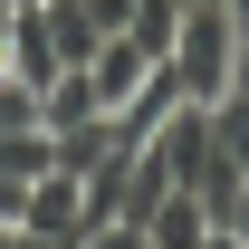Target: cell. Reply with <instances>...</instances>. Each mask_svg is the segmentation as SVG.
<instances>
[{"instance_id": "1", "label": "cell", "mask_w": 249, "mask_h": 249, "mask_svg": "<svg viewBox=\"0 0 249 249\" xmlns=\"http://www.w3.org/2000/svg\"><path fill=\"white\" fill-rule=\"evenodd\" d=\"M173 87L182 106H220L230 96V67H240V29H230V10L220 0H182V38H173Z\"/></svg>"}, {"instance_id": "2", "label": "cell", "mask_w": 249, "mask_h": 249, "mask_svg": "<svg viewBox=\"0 0 249 249\" xmlns=\"http://www.w3.org/2000/svg\"><path fill=\"white\" fill-rule=\"evenodd\" d=\"M87 77H96V106H106V115H115V106H134V87H144V77H154V58H144V48H134V38H106V48H96L87 58Z\"/></svg>"}, {"instance_id": "3", "label": "cell", "mask_w": 249, "mask_h": 249, "mask_svg": "<svg viewBox=\"0 0 249 249\" xmlns=\"http://www.w3.org/2000/svg\"><path fill=\"white\" fill-rule=\"evenodd\" d=\"M173 106H182V87H173V67H154V77L134 87V106H115V134L124 144H154L163 124H173Z\"/></svg>"}, {"instance_id": "4", "label": "cell", "mask_w": 249, "mask_h": 249, "mask_svg": "<svg viewBox=\"0 0 249 249\" xmlns=\"http://www.w3.org/2000/svg\"><path fill=\"white\" fill-rule=\"evenodd\" d=\"M38 19H48V48H58V67H87L96 48H106V29H96L87 0H38Z\"/></svg>"}, {"instance_id": "5", "label": "cell", "mask_w": 249, "mask_h": 249, "mask_svg": "<svg viewBox=\"0 0 249 249\" xmlns=\"http://www.w3.org/2000/svg\"><path fill=\"white\" fill-rule=\"evenodd\" d=\"M87 115H106V106H96V77H87V67H58V77L38 87V124L67 134V124H87Z\"/></svg>"}, {"instance_id": "6", "label": "cell", "mask_w": 249, "mask_h": 249, "mask_svg": "<svg viewBox=\"0 0 249 249\" xmlns=\"http://www.w3.org/2000/svg\"><path fill=\"white\" fill-rule=\"evenodd\" d=\"M211 230H220V220L201 211V192H182V182H173V201H163V211L144 220V240H154V249H201Z\"/></svg>"}, {"instance_id": "7", "label": "cell", "mask_w": 249, "mask_h": 249, "mask_svg": "<svg viewBox=\"0 0 249 249\" xmlns=\"http://www.w3.org/2000/svg\"><path fill=\"white\" fill-rule=\"evenodd\" d=\"M124 38L144 48V58H173V38H182V0H134V19H124Z\"/></svg>"}, {"instance_id": "8", "label": "cell", "mask_w": 249, "mask_h": 249, "mask_svg": "<svg viewBox=\"0 0 249 249\" xmlns=\"http://www.w3.org/2000/svg\"><path fill=\"white\" fill-rule=\"evenodd\" d=\"M211 144H220L230 173H249V96H220L211 106Z\"/></svg>"}, {"instance_id": "9", "label": "cell", "mask_w": 249, "mask_h": 249, "mask_svg": "<svg viewBox=\"0 0 249 249\" xmlns=\"http://www.w3.org/2000/svg\"><path fill=\"white\" fill-rule=\"evenodd\" d=\"M87 249H154V240H144L134 220H96V230H87Z\"/></svg>"}, {"instance_id": "10", "label": "cell", "mask_w": 249, "mask_h": 249, "mask_svg": "<svg viewBox=\"0 0 249 249\" xmlns=\"http://www.w3.org/2000/svg\"><path fill=\"white\" fill-rule=\"evenodd\" d=\"M87 10H96V29H106V38H115L124 19H134V0H87Z\"/></svg>"}, {"instance_id": "11", "label": "cell", "mask_w": 249, "mask_h": 249, "mask_svg": "<svg viewBox=\"0 0 249 249\" xmlns=\"http://www.w3.org/2000/svg\"><path fill=\"white\" fill-rule=\"evenodd\" d=\"M230 240H249V182H240V201H230V220H220Z\"/></svg>"}, {"instance_id": "12", "label": "cell", "mask_w": 249, "mask_h": 249, "mask_svg": "<svg viewBox=\"0 0 249 249\" xmlns=\"http://www.w3.org/2000/svg\"><path fill=\"white\" fill-rule=\"evenodd\" d=\"M230 96H249V38H240V67H230Z\"/></svg>"}, {"instance_id": "13", "label": "cell", "mask_w": 249, "mask_h": 249, "mask_svg": "<svg viewBox=\"0 0 249 249\" xmlns=\"http://www.w3.org/2000/svg\"><path fill=\"white\" fill-rule=\"evenodd\" d=\"M0 77H19V48H10V29H0Z\"/></svg>"}, {"instance_id": "14", "label": "cell", "mask_w": 249, "mask_h": 249, "mask_svg": "<svg viewBox=\"0 0 249 249\" xmlns=\"http://www.w3.org/2000/svg\"><path fill=\"white\" fill-rule=\"evenodd\" d=\"M220 10H230V29H240V38H249V0H220Z\"/></svg>"}, {"instance_id": "15", "label": "cell", "mask_w": 249, "mask_h": 249, "mask_svg": "<svg viewBox=\"0 0 249 249\" xmlns=\"http://www.w3.org/2000/svg\"><path fill=\"white\" fill-rule=\"evenodd\" d=\"M201 249H249V240H230V230H211V240H201Z\"/></svg>"}, {"instance_id": "16", "label": "cell", "mask_w": 249, "mask_h": 249, "mask_svg": "<svg viewBox=\"0 0 249 249\" xmlns=\"http://www.w3.org/2000/svg\"><path fill=\"white\" fill-rule=\"evenodd\" d=\"M10 19H19V0H0V29H10Z\"/></svg>"}, {"instance_id": "17", "label": "cell", "mask_w": 249, "mask_h": 249, "mask_svg": "<svg viewBox=\"0 0 249 249\" xmlns=\"http://www.w3.org/2000/svg\"><path fill=\"white\" fill-rule=\"evenodd\" d=\"M0 249H19V230H0Z\"/></svg>"}]
</instances>
